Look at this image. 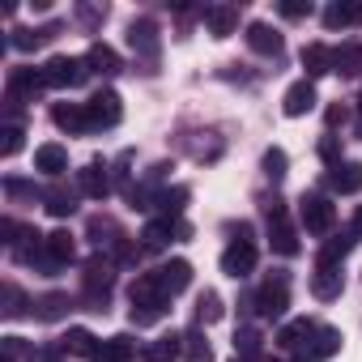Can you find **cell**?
<instances>
[{
  "label": "cell",
  "instance_id": "obj_50",
  "mask_svg": "<svg viewBox=\"0 0 362 362\" xmlns=\"http://www.w3.org/2000/svg\"><path fill=\"white\" fill-rule=\"evenodd\" d=\"M358 107H362V94H358Z\"/></svg>",
  "mask_w": 362,
  "mask_h": 362
},
{
  "label": "cell",
  "instance_id": "obj_26",
  "mask_svg": "<svg viewBox=\"0 0 362 362\" xmlns=\"http://www.w3.org/2000/svg\"><path fill=\"white\" fill-rule=\"evenodd\" d=\"M358 239H362V235H358L354 226H349V230H332V235L324 239V247H320V260H328V264H341V260H345V256L358 247Z\"/></svg>",
  "mask_w": 362,
  "mask_h": 362
},
{
  "label": "cell",
  "instance_id": "obj_19",
  "mask_svg": "<svg viewBox=\"0 0 362 362\" xmlns=\"http://www.w3.org/2000/svg\"><path fill=\"white\" fill-rule=\"evenodd\" d=\"M281 111L290 115V119H298V115H307V111H315V81H294L290 90H286V98H281Z\"/></svg>",
  "mask_w": 362,
  "mask_h": 362
},
{
  "label": "cell",
  "instance_id": "obj_12",
  "mask_svg": "<svg viewBox=\"0 0 362 362\" xmlns=\"http://www.w3.org/2000/svg\"><path fill=\"white\" fill-rule=\"evenodd\" d=\"M252 269H256V243H239L235 239L222 252V273L235 277V281H243V277H252Z\"/></svg>",
  "mask_w": 362,
  "mask_h": 362
},
{
  "label": "cell",
  "instance_id": "obj_6",
  "mask_svg": "<svg viewBox=\"0 0 362 362\" xmlns=\"http://www.w3.org/2000/svg\"><path fill=\"white\" fill-rule=\"evenodd\" d=\"M298 226L307 235H332L337 226V205L328 197H303L298 201Z\"/></svg>",
  "mask_w": 362,
  "mask_h": 362
},
{
  "label": "cell",
  "instance_id": "obj_39",
  "mask_svg": "<svg viewBox=\"0 0 362 362\" xmlns=\"http://www.w3.org/2000/svg\"><path fill=\"white\" fill-rule=\"evenodd\" d=\"M0 136H5V141H0V153H5V158H13V153L22 149V136H26L22 119H5V128H0Z\"/></svg>",
  "mask_w": 362,
  "mask_h": 362
},
{
  "label": "cell",
  "instance_id": "obj_47",
  "mask_svg": "<svg viewBox=\"0 0 362 362\" xmlns=\"http://www.w3.org/2000/svg\"><path fill=\"white\" fill-rule=\"evenodd\" d=\"M324 119H328V128H341V124L349 119V111H345V107L337 103V107H328V111H324Z\"/></svg>",
  "mask_w": 362,
  "mask_h": 362
},
{
  "label": "cell",
  "instance_id": "obj_11",
  "mask_svg": "<svg viewBox=\"0 0 362 362\" xmlns=\"http://www.w3.org/2000/svg\"><path fill=\"white\" fill-rule=\"evenodd\" d=\"M153 281L162 286L166 298H175V294H184V290H188V281H192V264H188V260H166V264L153 269Z\"/></svg>",
  "mask_w": 362,
  "mask_h": 362
},
{
  "label": "cell",
  "instance_id": "obj_30",
  "mask_svg": "<svg viewBox=\"0 0 362 362\" xmlns=\"http://www.w3.org/2000/svg\"><path fill=\"white\" fill-rule=\"evenodd\" d=\"M303 69H307V81L328 77V73H332V47H324V43H307V47H303Z\"/></svg>",
  "mask_w": 362,
  "mask_h": 362
},
{
  "label": "cell",
  "instance_id": "obj_14",
  "mask_svg": "<svg viewBox=\"0 0 362 362\" xmlns=\"http://www.w3.org/2000/svg\"><path fill=\"white\" fill-rule=\"evenodd\" d=\"M52 124L69 136H81L90 132V115H86V103H56L52 107Z\"/></svg>",
  "mask_w": 362,
  "mask_h": 362
},
{
  "label": "cell",
  "instance_id": "obj_18",
  "mask_svg": "<svg viewBox=\"0 0 362 362\" xmlns=\"http://www.w3.org/2000/svg\"><path fill=\"white\" fill-rule=\"evenodd\" d=\"M243 39H247V47H252L256 56H281V47H286L281 35H277L269 22H247V35H243Z\"/></svg>",
  "mask_w": 362,
  "mask_h": 362
},
{
  "label": "cell",
  "instance_id": "obj_36",
  "mask_svg": "<svg viewBox=\"0 0 362 362\" xmlns=\"http://www.w3.org/2000/svg\"><path fill=\"white\" fill-rule=\"evenodd\" d=\"M260 341H264V337H260L256 328H247V324L235 328V358H260Z\"/></svg>",
  "mask_w": 362,
  "mask_h": 362
},
{
  "label": "cell",
  "instance_id": "obj_25",
  "mask_svg": "<svg viewBox=\"0 0 362 362\" xmlns=\"http://www.w3.org/2000/svg\"><path fill=\"white\" fill-rule=\"evenodd\" d=\"M77 197H81V192H73V188H64V184H47V188H43V209H47L52 218H69V214H77Z\"/></svg>",
  "mask_w": 362,
  "mask_h": 362
},
{
  "label": "cell",
  "instance_id": "obj_38",
  "mask_svg": "<svg viewBox=\"0 0 362 362\" xmlns=\"http://www.w3.org/2000/svg\"><path fill=\"white\" fill-rule=\"evenodd\" d=\"M222 311H226V307H222V298H218L214 290H205V294L197 298V320H201V324H218Z\"/></svg>",
  "mask_w": 362,
  "mask_h": 362
},
{
  "label": "cell",
  "instance_id": "obj_49",
  "mask_svg": "<svg viewBox=\"0 0 362 362\" xmlns=\"http://www.w3.org/2000/svg\"><path fill=\"white\" fill-rule=\"evenodd\" d=\"M354 132H358V136H362V119H358V124H354Z\"/></svg>",
  "mask_w": 362,
  "mask_h": 362
},
{
  "label": "cell",
  "instance_id": "obj_46",
  "mask_svg": "<svg viewBox=\"0 0 362 362\" xmlns=\"http://www.w3.org/2000/svg\"><path fill=\"white\" fill-rule=\"evenodd\" d=\"M26 354V341L22 337H5V362H18Z\"/></svg>",
  "mask_w": 362,
  "mask_h": 362
},
{
  "label": "cell",
  "instance_id": "obj_3",
  "mask_svg": "<svg viewBox=\"0 0 362 362\" xmlns=\"http://www.w3.org/2000/svg\"><path fill=\"white\" fill-rule=\"evenodd\" d=\"M252 307H256L260 320H281L286 307H290V277H286V273H273V277L252 294Z\"/></svg>",
  "mask_w": 362,
  "mask_h": 362
},
{
  "label": "cell",
  "instance_id": "obj_1",
  "mask_svg": "<svg viewBox=\"0 0 362 362\" xmlns=\"http://www.w3.org/2000/svg\"><path fill=\"white\" fill-rule=\"evenodd\" d=\"M184 239H192V226L184 218H149L145 230H141L145 252H166L170 243H184Z\"/></svg>",
  "mask_w": 362,
  "mask_h": 362
},
{
  "label": "cell",
  "instance_id": "obj_17",
  "mask_svg": "<svg viewBox=\"0 0 362 362\" xmlns=\"http://www.w3.org/2000/svg\"><path fill=\"white\" fill-rule=\"evenodd\" d=\"M60 35V22H47V26H18V30H9V47L13 52H35L39 43H47V39H56Z\"/></svg>",
  "mask_w": 362,
  "mask_h": 362
},
{
  "label": "cell",
  "instance_id": "obj_5",
  "mask_svg": "<svg viewBox=\"0 0 362 362\" xmlns=\"http://www.w3.org/2000/svg\"><path fill=\"white\" fill-rule=\"evenodd\" d=\"M47 90V77H43V69H9V77H5V103L9 107H22V103H35L39 94Z\"/></svg>",
  "mask_w": 362,
  "mask_h": 362
},
{
  "label": "cell",
  "instance_id": "obj_41",
  "mask_svg": "<svg viewBox=\"0 0 362 362\" xmlns=\"http://www.w3.org/2000/svg\"><path fill=\"white\" fill-rule=\"evenodd\" d=\"M5 192H9V197H30V201H43V188L26 184V179H18V175H9V179H5Z\"/></svg>",
  "mask_w": 362,
  "mask_h": 362
},
{
  "label": "cell",
  "instance_id": "obj_24",
  "mask_svg": "<svg viewBox=\"0 0 362 362\" xmlns=\"http://www.w3.org/2000/svg\"><path fill=\"white\" fill-rule=\"evenodd\" d=\"M35 170H43V175H52V179H60V175L69 170V149H64V145H56V141L39 145V149H35Z\"/></svg>",
  "mask_w": 362,
  "mask_h": 362
},
{
  "label": "cell",
  "instance_id": "obj_23",
  "mask_svg": "<svg viewBox=\"0 0 362 362\" xmlns=\"http://www.w3.org/2000/svg\"><path fill=\"white\" fill-rule=\"evenodd\" d=\"M205 26H209L214 39H230L239 30V9L235 5H209L205 9Z\"/></svg>",
  "mask_w": 362,
  "mask_h": 362
},
{
  "label": "cell",
  "instance_id": "obj_21",
  "mask_svg": "<svg viewBox=\"0 0 362 362\" xmlns=\"http://www.w3.org/2000/svg\"><path fill=\"white\" fill-rule=\"evenodd\" d=\"M145 362H175V358H184V332H162L158 341H149L141 349Z\"/></svg>",
  "mask_w": 362,
  "mask_h": 362
},
{
  "label": "cell",
  "instance_id": "obj_9",
  "mask_svg": "<svg viewBox=\"0 0 362 362\" xmlns=\"http://www.w3.org/2000/svg\"><path fill=\"white\" fill-rule=\"evenodd\" d=\"M128 47H132V56H136V60H145V64H158V52H162L158 26H153L149 18H136V22H128Z\"/></svg>",
  "mask_w": 362,
  "mask_h": 362
},
{
  "label": "cell",
  "instance_id": "obj_32",
  "mask_svg": "<svg viewBox=\"0 0 362 362\" xmlns=\"http://www.w3.org/2000/svg\"><path fill=\"white\" fill-rule=\"evenodd\" d=\"M332 73L358 77V73H362V43H341V47H332Z\"/></svg>",
  "mask_w": 362,
  "mask_h": 362
},
{
  "label": "cell",
  "instance_id": "obj_15",
  "mask_svg": "<svg viewBox=\"0 0 362 362\" xmlns=\"http://www.w3.org/2000/svg\"><path fill=\"white\" fill-rule=\"evenodd\" d=\"M86 239H90V243H94L103 256H111V252H115V247H119L128 235H124V230H119L111 218H90V226H86Z\"/></svg>",
  "mask_w": 362,
  "mask_h": 362
},
{
  "label": "cell",
  "instance_id": "obj_44",
  "mask_svg": "<svg viewBox=\"0 0 362 362\" xmlns=\"http://www.w3.org/2000/svg\"><path fill=\"white\" fill-rule=\"evenodd\" d=\"M320 158H324L328 166H337V162H345V158H341V145H337V136H324V141H320Z\"/></svg>",
  "mask_w": 362,
  "mask_h": 362
},
{
  "label": "cell",
  "instance_id": "obj_2",
  "mask_svg": "<svg viewBox=\"0 0 362 362\" xmlns=\"http://www.w3.org/2000/svg\"><path fill=\"white\" fill-rule=\"evenodd\" d=\"M264 218H269V243L277 256H298V230L290 226V214H286V201H264Z\"/></svg>",
  "mask_w": 362,
  "mask_h": 362
},
{
  "label": "cell",
  "instance_id": "obj_22",
  "mask_svg": "<svg viewBox=\"0 0 362 362\" xmlns=\"http://www.w3.org/2000/svg\"><path fill=\"white\" fill-rule=\"evenodd\" d=\"M132 358H136V341H132L128 332H119V337L98 341V349H94L90 362H132Z\"/></svg>",
  "mask_w": 362,
  "mask_h": 362
},
{
  "label": "cell",
  "instance_id": "obj_48",
  "mask_svg": "<svg viewBox=\"0 0 362 362\" xmlns=\"http://www.w3.org/2000/svg\"><path fill=\"white\" fill-rule=\"evenodd\" d=\"M354 230L362 235V205H358V214H354Z\"/></svg>",
  "mask_w": 362,
  "mask_h": 362
},
{
  "label": "cell",
  "instance_id": "obj_28",
  "mask_svg": "<svg viewBox=\"0 0 362 362\" xmlns=\"http://www.w3.org/2000/svg\"><path fill=\"white\" fill-rule=\"evenodd\" d=\"M188 188L184 184H175V188H158V197H153V209H158V218H184V205H188Z\"/></svg>",
  "mask_w": 362,
  "mask_h": 362
},
{
  "label": "cell",
  "instance_id": "obj_35",
  "mask_svg": "<svg viewBox=\"0 0 362 362\" xmlns=\"http://www.w3.org/2000/svg\"><path fill=\"white\" fill-rule=\"evenodd\" d=\"M166 311H170V298H162V303H132V307H128V320H132L136 328H149V324H158Z\"/></svg>",
  "mask_w": 362,
  "mask_h": 362
},
{
  "label": "cell",
  "instance_id": "obj_43",
  "mask_svg": "<svg viewBox=\"0 0 362 362\" xmlns=\"http://www.w3.org/2000/svg\"><path fill=\"white\" fill-rule=\"evenodd\" d=\"M77 18L94 30V26H103V22H107V9H103V5H77Z\"/></svg>",
  "mask_w": 362,
  "mask_h": 362
},
{
  "label": "cell",
  "instance_id": "obj_20",
  "mask_svg": "<svg viewBox=\"0 0 362 362\" xmlns=\"http://www.w3.org/2000/svg\"><path fill=\"white\" fill-rule=\"evenodd\" d=\"M30 307H35V320H43V324H56V320H64V315L73 311V298H69L64 290H52V294H39Z\"/></svg>",
  "mask_w": 362,
  "mask_h": 362
},
{
  "label": "cell",
  "instance_id": "obj_45",
  "mask_svg": "<svg viewBox=\"0 0 362 362\" xmlns=\"http://www.w3.org/2000/svg\"><path fill=\"white\" fill-rule=\"evenodd\" d=\"M30 362H64V349H60V345H43V349H30Z\"/></svg>",
  "mask_w": 362,
  "mask_h": 362
},
{
  "label": "cell",
  "instance_id": "obj_29",
  "mask_svg": "<svg viewBox=\"0 0 362 362\" xmlns=\"http://www.w3.org/2000/svg\"><path fill=\"white\" fill-rule=\"evenodd\" d=\"M86 64H90V73H98V77H115V73L124 69V64H119V52L107 47V43H90Z\"/></svg>",
  "mask_w": 362,
  "mask_h": 362
},
{
  "label": "cell",
  "instance_id": "obj_10",
  "mask_svg": "<svg viewBox=\"0 0 362 362\" xmlns=\"http://www.w3.org/2000/svg\"><path fill=\"white\" fill-rule=\"evenodd\" d=\"M111 188H115V179L107 175V162H86V166L77 170V192H81V197H90V201H107Z\"/></svg>",
  "mask_w": 362,
  "mask_h": 362
},
{
  "label": "cell",
  "instance_id": "obj_7",
  "mask_svg": "<svg viewBox=\"0 0 362 362\" xmlns=\"http://www.w3.org/2000/svg\"><path fill=\"white\" fill-rule=\"evenodd\" d=\"M86 115H90V132H103V128H115L124 119V103L115 90H98V94H90Z\"/></svg>",
  "mask_w": 362,
  "mask_h": 362
},
{
  "label": "cell",
  "instance_id": "obj_40",
  "mask_svg": "<svg viewBox=\"0 0 362 362\" xmlns=\"http://www.w3.org/2000/svg\"><path fill=\"white\" fill-rule=\"evenodd\" d=\"M0 294H5V307H0V311H5V320H18V315L26 311V294H22L13 281H5V290H0Z\"/></svg>",
  "mask_w": 362,
  "mask_h": 362
},
{
  "label": "cell",
  "instance_id": "obj_37",
  "mask_svg": "<svg viewBox=\"0 0 362 362\" xmlns=\"http://www.w3.org/2000/svg\"><path fill=\"white\" fill-rule=\"evenodd\" d=\"M260 166H264V175L273 179V184H281L286 179V166H290V158H286V149H264V158H260Z\"/></svg>",
  "mask_w": 362,
  "mask_h": 362
},
{
  "label": "cell",
  "instance_id": "obj_13",
  "mask_svg": "<svg viewBox=\"0 0 362 362\" xmlns=\"http://www.w3.org/2000/svg\"><path fill=\"white\" fill-rule=\"evenodd\" d=\"M341 286H345V273H341V264L315 260V273H311V294H315L320 303H328V298H337V294H341Z\"/></svg>",
  "mask_w": 362,
  "mask_h": 362
},
{
  "label": "cell",
  "instance_id": "obj_34",
  "mask_svg": "<svg viewBox=\"0 0 362 362\" xmlns=\"http://www.w3.org/2000/svg\"><path fill=\"white\" fill-rule=\"evenodd\" d=\"M184 362H214V345L201 328H188L184 332Z\"/></svg>",
  "mask_w": 362,
  "mask_h": 362
},
{
  "label": "cell",
  "instance_id": "obj_33",
  "mask_svg": "<svg viewBox=\"0 0 362 362\" xmlns=\"http://www.w3.org/2000/svg\"><path fill=\"white\" fill-rule=\"evenodd\" d=\"M47 256H52L56 269L73 264V256H77V239H73L69 230H52V235H47Z\"/></svg>",
  "mask_w": 362,
  "mask_h": 362
},
{
  "label": "cell",
  "instance_id": "obj_31",
  "mask_svg": "<svg viewBox=\"0 0 362 362\" xmlns=\"http://www.w3.org/2000/svg\"><path fill=\"white\" fill-rule=\"evenodd\" d=\"M64 354H77V358H94V349H98V337L90 332V328H69L60 341H56Z\"/></svg>",
  "mask_w": 362,
  "mask_h": 362
},
{
  "label": "cell",
  "instance_id": "obj_8",
  "mask_svg": "<svg viewBox=\"0 0 362 362\" xmlns=\"http://www.w3.org/2000/svg\"><path fill=\"white\" fill-rule=\"evenodd\" d=\"M111 286H115V260L111 256H90L86 264H81V294H103V298H111Z\"/></svg>",
  "mask_w": 362,
  "mask_h": 362
},
{
  "label": "cell",
  "instance_id": "obj_16",
  "mask_svg": "<svg viewBox=\"0 0 362 362\" xmlns=\"http://www.w3.org/2000/svg\"><path fill=\"white\" fill-rule=\"evenodd\" d=\"M328 188L341 192V197L362 192V162H337V166H328Z\"/></svg>",
  "mask_w": 362,
  "mask_h": 362
},
{
  "label": "cell",
  "instance_id": "obj_42",
  "mask_svg": "<svg viewBox=\"0 0 362 362\" xmlns=\"http://www.w3.org/2000/svg\"><path fill=\"white\" fill-rule=\"evenodd\" d=\"M281 18H290V22L311 18V0H281Z\"/></svg>",
  "mask_w": 362,
  "mask_h": 362
},
{
  "label": "cell",
  "instance_id": "obj_27",
  "mask_svg": "<svg viewBox=\"0 0 362 362\" xmlns=\"http://www.w3.org/2000/svg\"><path fill=\"white\" fill-rule=\"evenodd\" d=\"M315 328H320V324H311V320H290V324H281L277 345H281V349H290V354H298V349H307V345H311Z\"/></svg>",
  "mask_w": 362,
  "mask_h": 362
},
{
  "label": "cell",
  "instance_id": "obj_4",
  "mask_svg": "<svg viewBox=\"0 0 362 362\" xmlns=\"http://www.w3.org/2000/svg\"><path fill=\"white\" fill-rule=\"evenodd\" d=\"M43 77H47V90H77L90 77V64L86 56H52L43 64Z\"/></svg>",
  "mask_w": 362,
  "mask_h": 362
}]
</instances>
